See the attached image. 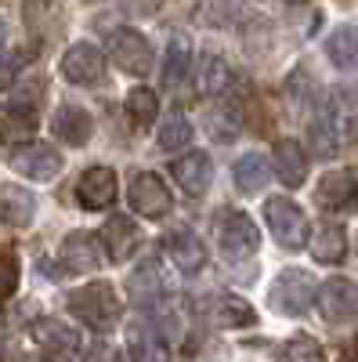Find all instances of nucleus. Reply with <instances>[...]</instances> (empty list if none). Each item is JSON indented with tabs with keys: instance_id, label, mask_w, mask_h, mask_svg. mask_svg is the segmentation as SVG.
<instances>
[{
	"instance_id": "28",
	"label": "nucleus",
	"mask_w": 358,
	"mask_h": 362,
	"mask_svg": "<svg viewBox=\"0 0 358 362\" xmlns=\"http://www.w3.org/2000/svg\"><path fill=\"white\" fill-rule=\"evenodd\" d=\"M315 257L318 261H340L347 254V235L340 225H322L318 235H315V243H311Z\"/></svg>"
},
{
	"instance_id": "15",
	"label": "nucleus",
	"mask_w": 358,
	"mask_h": 362,
	"mask_svg": "<svg viewBox=\"0 0 358 362\" xmlns=\"http://www.w3.org/2000/svg\"><path fill=\"white\" fill-rule=\"evenodd\" d=\"M272 167H275V174L282 177V185H290V189L304 185V177H308V156H304L301 141L279 138L275 148H272Z\"/></svg>"
},
{
	"instance_id": "22",
	"label": "nucleus",
	"mask_w": 358,
	"mask_h": 362,
	"mask_svg": "<svg viewBox=\"0 0 358 362\" xmlns=\"http://www.w3.org/2000/svg\"><path fill=\"white\" fill-rule=\"evenodd\" d=\"M326 54L337 69H358V29L354 25H337L330 40H326Z\"/></svg>"
},
{
	"instance_id": "34",
	"label": "nucleus",
	"mask_w": 358,
	"mask_h": 362,
	"mask_svg": "<svg viewBox=\"0 0 358 362\" xmlns=\"http://www.w3.org/2000/svg\"><path fill=\"white\" fill-rule=\"evenodd\" d=\"M33 58V51L29 47H18V51H11V54H4L0 58V87H11L15 83V76L22 73V66Z\"/></svg>"
},
{
	"instance_id": "1",
	"label": "nucleus",
	"mask_w": 358,
	"mask_h": 362,
	"mask_svg": "<svg viewBox=\"0 0 358 362\" xmlns=\"http://www.w3.org/2000/svg\"><path fill=\"white\" fill-rule=\"evenodd\" d=\"M69 312L80 322H87V326L102 329V334H109V329L119 322V300H116L112 286L95 283V286H83V290H73L69 293Z\"/></svg>"
},
{
	"instance_id": "13",
	"label": "nucleus",
	"mask_w": 358,
	"mask_h": 362,
	"mask_svg": "<svg viewBox=\"0 0 358 362\" xmlns=\"http://www.w3.org/2000/svg\"><path fill=\"white\" fill-rule=\"evenodd\" d=\"M116 170L112 167H91V170H83L80 177V185H76V196L87 210H105L116 203Z\"/></svg>"
},
{
	"instance_id": "4",
	"label": "nucleus",
	"mask_w": 358,
	"mask_h": 362,
	"mask_svg": "<svg viewBox=\"0 0 358 362\" xmlns=\"http://www.w3.org/2000/svg\"><path fill=\"white\" fill-rule=\"evenodd\" d=\"M105 51H109L112 62L131 76H148L156 66L153 44H148L138 29H112L109 40H105Z\"/></svg>"
},
{
	"instance_id": "6",
	"label": "nucleus",
	"mask_w": 358,
	"mask_h": 362,
	"mask_svg": "<svg viewBox=\"0 0 358 362\" xmlns=\"http://www.w3.org/2000/svg\"><path fill=\"white\" fill-rule=\"evenodd\" d=\"M221 235H217V243H221V254L228 261H243L250 254H257L261 247V232L257 225L246 218V214H239V210H228V214L221 218Z\"/></svg>"
},
{
	"instance_id": "25",
	"label": "nucleus",
	"mask_w": 358,
	"mask_h": 362,
	"mask_svg": "<svg viewBox=\"0 0 358 362\" xmlns=\"http://www.w3.org/2000/svg\"><path fill=\"white\" fill-rule=\"evenodd\" d=\"M33 131H37V119H33V112H29L25 105L0 109V138L25 141V138H33Z\"/></svg>"
},
{
	"instance_id": "18",
	"label": "nucleus",
	"mask_w": 358,
	"mask_h": 362,
	"mask_svg": "<svg viewBox=\"0 0 358 362\" xmlns=\"http://www.w3.org/2000/svg\"><path fill=\"white\" fill-rule=\"evenodd\" d=\"M174 177L189 196H206L214 181V167H210V156L206 153H185L181 160L174 163Z\"/></svg>"
},
{
	"instance_id": "35",
	"label": "nucleus",
	"mask_w": 358,
	"mask_h": 362,
	"mask_svg": "<svg viewBox=\"0 0 358 362\" xmlns=\"http://www.w3.org/2000/svg\"><path fill=\"white\" fill-rule=\"evenodd\" d=\"M87 362H124V355L102 344V348H95V351H91V358H87Z\"/></svg>"
},
{
	"instance_id": "16",
	"label": "nucleus",
	"mask_w": 358,
	"mask_h": 362,
	"mask_svg": "<svg viewBox=\"0 0 358 362\" xmlns=\"http://www.w3.org/2000/svg\"><path fill=\"white\" fill-rule=\"evenodd\" d=\"M318 203L330 206V210H344V206H354L358 203V174L354 170H330L318 189H315Z\"/></svg>"
},
{
	"instance_id": "26",
	"label": "nucleus",
	"mask_w": 358,
	"mask_h": 362,
	"mask_svg": "<svg viewBox=\"0 0 358 362\" xmlns=\"http://www.w3.org/2000/svg\"><path fill=\"white\" fill-rule=\"evenodd\" d=\"M275 362H326V351H322V344L311 334H297V337H290L279 348Z\"/></svg>"
},
{
	"instance_id": "17",
	"label": "nucleus",
	"mask_w": 358,
	"mask_h": 362,
	"mask_svg": "<svg viewBox=\"0 0 358 362\" xmlns=\"http://www.w3.org/2000/svg\"><path fill=\"white\" fill-rule=\"evenodd\" d=\"M167 254L174 257V264L185 272V276H196V272L206 264V247H203V239L192 232V228H177L167 235Z\"/></svg>"
},
{
	"instance_id": "30",
	"label": "nucleus",
	"mask_w": 358,
	"mask_h": 362,
	"mask_svg": "<svg viewBox=\"0 0 358 362\" xmlns=\"http://www.w3.org/2000/svg\"><path fill=\"white\" fill-rule=\"evenodd\" d=\"M189 62H192L189 44H185V40H170L167 62H163V83H167V87H177V83L185 80V73H189Z\"/></svg>"
},
{
	"instance_id": "27",
	"label": "nucleus",
	"mask_w": 358,
	"mask_h": 362,
	"mask_svg": "<svg viewBox=\"0 0 358 362\" xmlns=\"http://www.w3.org/2000/svg\"><path fill=\"white\" fill-rule=\"evenodd\" d=\"M228 80H232V69H228L225 58L206 54L203 66H199V95H221L228 87Z\"/></svg>"
},
{
	"instance_id": "32",
	"label": "nucleus",
	"mask_w": 358,
	"mask_h": 362,
	"mask_svg": "<svg viewBox=\"0 0 358 362\" xmlns=\"http://www.w3.org/2000/svg\"><path fill=\"white\" fill-rule=\"evenodd\" d=\"M337 124H333V112H326L322 119H318V124H311V148H315V153L318 156H333L337 153Z\"/></svg>"
},
{
	"instance_id": "14",
	"label": "nucleus",
	"mask_w": 358,
	"mask_h": 362,
	"mask_svg": "<svg viewBox=\"0 0 358 362\" xmlns=\"http://www.w3.org/2000/svg\"><path fill=\"white\" fill-rule=\"evenodd\" d=\"M167 286H170V283H167V276H163V268H160L156 257L141 261V264L131 272V279H127V293H131L134 305H156V297H163Z\"/></svg>"
},
{
	"instance_id": "19",
	"label": "nucleus",
	"mask_w": 358,
	"mask_h": 362,
	"mask_svg": "<svg viewBox=\"0 0 358 362\" xmlns=\"http://www.w3.org/2000/svg\"><path fill=\"white\" fill-rule=\"evenodd\" d=\"M51 131H54V138H62L69 145H87L91 134H95V119L80 105H62L51 119Z\"/></svg>"
},
{
	"instance_id": "23",
	"label": "nucleus",
	"mask_w": 358,
	"mask_h": 362,
	"mask_svg": "<svg viewBox=\"0 0 358 362\" xmlns=\"http://www.w3.org/2000/svg\"><path fill=\"white\" fill-rule=\"evenodd\" d=\"M33 214H37V199L25 189H4L0 192V225L22 228V225L33 221Z\"/></svg>"
},
{
	"instance_id": "24",
	"label": "nucleus",
	"mask_w": 358,
	"mask_h": 362,
	"mask_svg": "<svg viewBox=\"0 0 358 362\" xmlns=\"http://www.w3.org/2000/svg\"><path fill=\"white\" fill-rule=\"evenodd\" d=\"M131 358L134 362H170V348L160 334H148V329L134 326L131 329Z\"/></svg>"
},
{
	"instance_id": "7",
	"label": "nucleus",
	"mask_w": 358,
	"mask_h": 362,
	"mask_svg": "<svg viewBox=\"0 0 358 362\" xmlns=\"http://www.w3.org/2000/svg\"><path fill=\"white\" fill-rule=\"evenodd\" d=\"M318 308L326 322H347L351 315H358V283L333 276L318 286Z\"/></svg>"
},
{
	"instance_id": "2",
	"label": "nucleus",
	"mask_w": 358,
	"mask_h": 362,
	"mask_svg": "<svg viewBox=\"0 0 358 362\" xmlns=\"http://www.w3.org/2000/svg\"><path fill=\"white\" fill-rule=\"evenodd\" d=\"M315 297H318V283H315L311 272H304V268L279 272L272 290H268V300H272L282 315H304Z\"/></svg>"
},
{
	"instance_id": "33",
	"label": "nucleus",
	"mask_w": 358,
	"mask_h": 362,
	"mask_svg": "<svg viewBox=\"0 0 358 362\" xmlns=\"http://www.w3.org/2000/svg\"><path fill=\"white\" fill-rule=\"evenodd\" d=\"M18 286V257L11 250H0V305L15 293Z\"/></svg>"
},
{
	"instance_id": "8",
	"label": "nucleus",
	"mask_w": 358,
	"mask_h": 362,
	"mask_svg": "<svg viewBox=\"0 0 358 362\" xmlns=\"http://www.w3.org/2000/svg\"><path fill=\"white\" fill-rule=\"evenodd\" d=\"M33 341L51 351L54 358H76L80 355V329L69 326L66 319H37L33 322Z\"/></svg>"
},
{
	"instance_id": "29",
	"label": "nucleus",
	"mask_w": 358,
	"mask_h": 362,
	"mask_svg": "<svg viewBox=\"0 0 358 362\" xmlns=\"http://www.w3.org/2000/svg\"><path fill=\"white\" fill-rule=\"evenodd\" d=\"M192 141V124L185 119V112H170L160 127V148L163 153H177Z\"/></svg>"
},
{
	"instance_id": "12",
	"label": "nucleus",
	"mask_w": 358,
	"mask_h": 362,
	"mask_svg": "<svg viewBox=\"0 0 358 362\" xmlns=\"http://www.w3.org/2000/svg\"><path fill=\"white\" fill-rule=\"evenodd\" d=\"M105 239L91 235V232H73L62 243V261L73 272H98L105 264Z\"/></svg>"
},
{
	"instance_id": "10",
	"label": "nucleus",
	"mask_w": 358,
	"mask_h": 362,
	"mask_svg": "<svg viewBox=\"0 0 358 362\" xmlns=\"http://www.w3.org/2000/svg\"><path fill=\"white\" fill-rule=\"evenodd\" d=\"M11 170H18L29 181H51L62 170V156L51 145H22L11 153Z\"/></svg>"
},
{
	"instance_id": "20",
	"label": "nucleus",
	"mask_w": 358,
	"mask_h": 362,
	"mask_svg": "<svg viewBox=\"0 0 358 362\" xmlns=\"http://www.w3.org/2000/svg\"><path fill=\"white\" fill-rule=\"evenodd\" d=\"M102 239H105L112 261H127V257L141 247V228H138L127 214H116V218H109V225L102 228Z\"/></svg>"
},
{
	"instance_id": "11",
	"label": "nucleus",
	"mask_w": 358,
	"mask_h": 362,
	"mask_svg": "<svg viewBox=\"0 0 358 362\" xmlns=\"http://www.w3.org/2000/svg\"><path fill=\"white\" fill-rule=\"evenodd\" d=\"M62 76L76 87H87V83H98L105 76V58L98 47L91 44H73L66 54H62Z\"/></svg>"
},
{
	"instance_id": "3",
	"label": "nucleus",
	"mask_w": 358,
	"mask_h": 362,
	"mask_svg": "<svg viewBox=\"0 0 358 362\" xmlns=\"http://www.w3.org/2000/svg\"><path fill=\"white\" fill-rule=\"evenodd\" d=\"M264 221L272 225V235L279 239L286 250H301V247H308V239H311L308 214H304V210L297 206L293 199H286V196H272V199L264 203Z\"/></svg>"
},
{
	"instance_id": "31",
	"label": "nucleus",
	"mask_w": 358,
	"mask_h": 362,
	"mask_svg": "<svg viewBox=\"0 0 358 362\" xmlns=\"http://www.w3.org/2000/svg\"><path fill=\"white\" fill-rule=\"evenodd\" d=\"M127 112L138 119L141 127H148L156 119L160 112V98H156V90H148V87H134L131 95H127Z\"/></svg>"
},
{
	"instance_id": "36",
	"label": "nucleus",
	"mask_w": 358,
	"mask_h": 362,
	"mask_svg": "<svg viewBox=\"0 0 358 362\" xmlns=\"http://www.w3.org/2000/svg\"><path fill=\"white\" fill-rule=\"evenodd\" d=\"M4 40H8V25H4V18H0V47H4Z\"/></svg>"
},
{
	"instance_id": "9",
	"label": "nucleus",
	"mask_w": 358,
	"mask_h": 362,
	"mask_svg": "<svg viewBox=\"0 0 358 362\" xmlns=\"http://www.w3.org/2000/svg\"><path fill=\"white\" fill-rule=\"evenodd\" d=\"M203 315L210 319L214 326L221 329H243V326H253L257 322V312L250 300L235 297V293H214L203 300Z\"/></svg>"
},
{
	"instance_id": "5",
	"label": "nucleus",
	"mask_w": 358,
	"mask_h": 362,
	"mask_svg": "<svg viewBox=\"0 0 358 362\" xmlns=\"http://www.w3.org/2000/svg\"><path fill=\"white\" fill-rule=\"evenodd\" d=\"M127 199L145 218H167L170 206H174V196L167 189V181L160 174H153V170H145V174H138L131 181V185H127Z\"/></svg>"
},
{
	"instance_id": "21",
	"label": "nucleus",
	"mask_w": 358,
	"mask_h": 362,
	"mask_svg": "<svg viewBox=\"0 0 358 362\" xmlns=\"http://www.w3.org/2000/svg\"><path fill=\"white\" fill-rule=\"evenodd\" d=\"M268 174H272V167H268V160L261 153H246L235 160V189L243 196H257L264 185H268Z\"/></svg>"
}]
</instances>
